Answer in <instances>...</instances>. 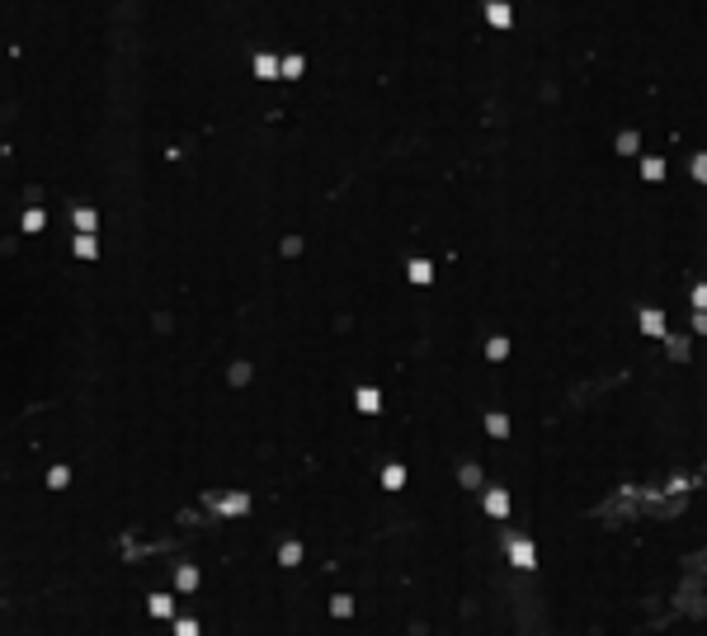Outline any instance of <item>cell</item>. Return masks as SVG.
Here are the masks:
<instances>
[{"label":"cell","mask_w":707,"mask_h":636,"mask_svg":"<svg viewBox=\"0 0 707 636\" xmlns=\"http://www.w3.org/2000/svg\"><path fill=\"white\" fill-rule=\"evenodd\" d=\"M406 278H411V283H434V264H429V260H411V264H406Z\"/></svg>","instance_id":"9c48e42d"},{"label":"cell","mask_w":707,"mask_h":636,"mask_svg":"<svg viewBox=\"0 0 707 636\" xmlns=\"http://www.w3.org/2000/svg\"><path fill=\"white\" fill-rule=\"evenodd\" d=\"M637 146H641V142H637V133H623V137H618V151H628V156H632Z\"/></svg>","instance_id":"d4e9b609"},{"label":"cell","mask_w":707,"mask_h":636,"mask_svg":"<svg viewBox=\"0 0 707 636\" xmlns=\"http://www.w3.org/2000/svg\"><path fill=\"white\" fill-rule=\"evenodd\" d=\"M71 255H76V260H95V255H100V236H76L71 240Z\"/></svg>","instance_id":"ba28073f"},{"label":"cell","mask_w":707,"mask_h":636,"mask_svg":"<svg viewBox=\"0 0 707 636\" xmlns=\"http://www.w3.org/2000/svg\"><path fill=\"white\" fill-rule=\"evenodd\" d=\"M665 345H670V358H688V345H684V340H675V335H670Z\"/></svg>","instance_id":"484cf974"},{"label":"cell","mask_w":707,"mask_h":636,"mask_svg":"<svg viewBox=\"0 0 707 636\" xmlns=\"http://www.w3.org/2000/svg\"><path fill=\"white\" fill-rule=\"evenodd\" d=\"M302 557H307V552H302V542H297V537L279 547V566H297V561H302Z\"/></svg>","instance_id":"2e32d148"},{"label":"cell","mask_w":707,"mask_h":636,"mask_svg":"<svg viewBox=\"0 0 707 636\" xmlns=\"http://www.w3.org/2000/svg\"><path fill=\"white\" fill-rule=\"evenodd\" d=\"M198 580H203V575H198L194 566H180V570H175V589H180V594H189V589H198Z\"/></svg>","instance_id":"4fadbf2b"},{"label":"cell","mask_w":707,"mask_h":636,"mask_svg":"<svg viewBox=\"0 0 707 636\" xmlns=\"http://www.w3.org/2000/svg\"><path fill=\"white\" fill-rule=\"evenodd\" d=\"M641 175H646V180H665V160H660V156L641 160Z\"/></svg>","instance_id":"ffe728a7"},{"label":"cell","mask_w":707,"mask_h":636,"mask_svg":"<svg viewBox=\"0 0 707 636\" xmlns=\"http://www.w3.org/2000/svg\"><path fill=\"white\" fill-rule=\"evenodd\" d=\"M486 434H491V439H509V415L491 410V415H486Z\"/></svg>","instance_id":"8fae6325"},{"label":"cell","mask_w":707,"mask_h":636,"mask_svg":"<svg viewBox=\"0 0 707 636\" xmlns=\"http://www.w3.org/2000/svg\"><path fill=\"white\" fill-rule=\"evenodd\" d=\"M43 227H48V212H43V208H28L24 222H19V231H24V236H38Z\"/></svg>","instance_id":"52a82bcc"},{"label":"cell","mask_w":707,"mask_h":636,"mask_svg":"<svg viewBox=\"0 0 707 636\" xmlns=\"http://www.w3.org/2000/svg\"><path fill=\"white\" fill-rule=\"evenodd\" d=\"M227 377H232V387H245V382H250V363H232Z\"/></svg>","instance_id":"44dd1931"},{"label":"cell","mask_w":707,"mask_h":636,"mask_svg":"<svg viewBox=\"0 0 707 636\" xmlns=\"http://www.w3.org/2000/svg\"><path fill=\"white\" fill-rule=\"evenodd\" d=\"M505 354H509V340H505V335H496V340H486V358H491V363H500Z\"/></svg>","instance_id":"d6986e66"},{"label":"cell","mask_w":707,"mask_h":636,"mask_svg":"<svg viewBox=\"0 0 707 636\" xmlns=\"http://www.w3.org/2000/svg\"><path fill=\"white\" fill-rule=\"evenodd\" d=\"M641 335H665V311L660 307H646L641 311Z\"/></svg>","instance_id":"5b68a950"},{"label":"cell","mask_w":707,"mask_h":636,"mask_svg":"<svg viewBox=\"0 0 707 636\" xmlns=\"http://www.w3.org/2000/svg\"><path fill=\"white\" fill-rule=\"evenodd\" d=\"M693 307H698V311H707V283H698V288H693Z\"/></svg>","instance_id":"83f0119b"},{"label":"cell","mask_w":707,"mask_h":636,"mask_svg":"<svg viewBox=\"0 0 707 636\" xmlns=\"http://www.w3.org/2000/svg\"><path fill=\"white\" fill-rule=\"evenodd\" d=\"M505 552H509V561H514V570H533V566H538V547H533V537H509Z\"/></svg>","instance_id":"7a4b0ae2"},{"label":"cell","mask_w":707,"mask_h":636,"mask_svg":"<svg viewBox=\"0 0 707 636\" xmlns=\"http://www.w3.org/2000/svg\"><path fill=\"white\" fill-rule=\"evenodd\" d=\"M255 76H260V80H279V57H274V52H255Z\"/></svg>","instance_id":"8992f818"},{"label":"cell","mask_w":707,"mask_h":636,"mask_svg":"<svg viewBox=\"0 0 707 636\" xmlns=\"http://www.w3.org/2000/svg\"><path fill=\"white\" fill-rule=\"evenodd\" d=\"M302 66H307V61H302V57H297V52H288V57H283V61H279V76L297 80V76H302Z\"/></svg>","instance_id":"ac0fdd59"},{"label":"cell","mask_w":707,"mask_h":636,"mask_svg":"<svg viewBox=\"0 0 707 636\" xmlns=\"http://www.w3.org/2000/svg\"><path fill=\"white\" fill-rule=\"evenodd\" d=\"M71 227H76V236H95V231H100V212L76 203V208H71Z\"/></svg>","instance_id":"3957f363"},{"label":"cell","mask_w":707,"mask_h":636,"mask_svg":"<svg viewBox=\"0 0 707 636\" xmlns=\"http://www.w3.org/2000/svg\"><path fill=\"white\" fill-rule=\"evenodd\" d=\"M481 509H486L491 519H505V514H509V490H500V485H496V490H486Z\"/></svg>","instance_id":"277c9868"},{"label":"cell","mask_w":707,"mask_h":636,"mask_svg":"<svg viewBox=\"0 0 707 636\" xmlns=\"http://www.w3.org/2000/svg\"><path fill=\"white\" fill-rule=\"evenodd\" d=\"M203 504H208V509H217V514H250V504H255V500H250L245 490H232V495L208 490V495H203Z\"/></svg>","instance_id":"6da1fadb"},{"label":"cell","mask_w":707,"mask_h":636,"mask_svg":"<svg viewBox=\"0 0 707 636\" xmlns=\"http://www.w3.org/2000/svg\"><path fill=\"white\" fill-rule=\"evenodd\" d=\"M66 481H71V467H66V462L48 467V490H66Z\"/></svg>","instance_id":"9a60e30c"},{"label":"cell","mask_w":707,"mask_h":636,"mask_svg":"<svg viewBox=\"0 0 707 636\" xmlns=\"http://www.w3.org/2000/svg\"><path fill=\"white\" fill-rule=\"evenodd\" d=\"M147 613H151V617H175V599H170V594H151V599H147Z\"/></svg>","instance_id":"30bf717a"},{"label":"cell","mask_w":707,"mask_h":636,"mask_svg":"<svg viewBox=\"0 0 707 636\" xmlns=\"http://www.w3.org/2000/svg\"><path fill=\"white\" fill-rule=\"evenodd\" d=\"M693 325H698V330L707 335V311H698V320H693Z\"/></svg>","instance_id":"f1b7e54d"},{"label":"cell","mask_w":707,"mask_h":636,"mask_svg":"<svg viewBox=\"0 0 707 636\" xmlns=\"http://www.w3.org/2000/svg\"><path fill=\"white\" fill-rule=\"evenodd\" d=\"M509 19H514V10H509V5H486V24L509 28Z\"/></svg>","instance_id":"5bb4252c"},{"label":"cell","mask_w":707,"mask_h":636,"mask_svg":"<svg viewBox=\"0 0 707 636\" xmlns=\"http://www.w3.org/2000/svg\"><path fill=\"white\" fill-rule=\"evenodd\" d=\"M458 481H462V485H481V467H462Z\"/></svg>","instance_id":"cb8c5ba5"},{"label":"cell","mask_w":707,"mask_h":636,"mask_svg":"<svg viewBox=\"0 0 707 636\" xmlns=\"http://www.w3.org/2000/svg\"><path fill=\"white\" fill-rule=\"evenodd\" d=\"M359 410H364V415L382 410V396H377V387H359Z\"/></svg>","instance_id":"e0dca14e"},{"label":"cell","mask_w":707,"mask_h":636,"mask_svg":"<svg viewBox=\"0 0 707 636\" xmlns=\"http://www.w3.org/2000/svg\"><path fill=\"white\" fill-rule=\"evenodd\" d=\"M382 485H387V490H401V485H406V467H401V462H387V467H382Z\"/></svg>","instance_id":"7c38bea8"},{"label":"cell","mask_w":707,"mask_h":636,"mask_svg":"<svg viewBox=\"0 0 707 636\" xmlns=\"http://www.w3.org/2000/svg\"><path fill=\"white\" fill-rule=\"evenodd\" d=\"M175 636H203V627L194 617H175Z\"/></svg>","instance_id":"603a6c76"},{"label":"cell","mask_w":707,"mask_h":636,"mask_svg":"<svg viewBox=\"0 0 707 636\" xmlns=\"http://www.w3.org/2000/svg\"><path fill=\"white\" fill-rule=\"evenodd\" d=\"M693 180H703V184H707V151L693 160Z\"/></svg>","instance_id":"4316f807"},{"label":"cell","mask_w":707,"mask_h":636,"mask_svg":"<svg viewBox=\"0 0 707 636\" xmlns=\"http://www.w3.org/2000/svg\"><path fill=\"white\" fill-rule=\"evenodd\" d=\"M330 613H335V617H349V613H354V599H349V594H335V599H330Z\"/></svg>","instance_id":"7402d4cb"}]
</instances>
